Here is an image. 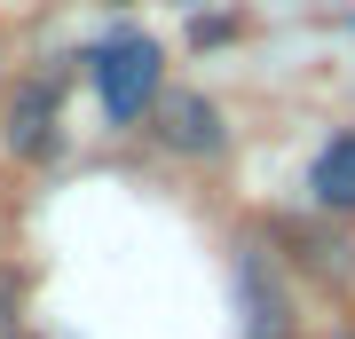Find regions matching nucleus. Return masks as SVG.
<instances>
[{"label":"nucleus","mask_w":355,"mask_h":339,"mask_svg":"<svg viewBox=\"0 0 355 339\" xmlns=\"http://www.w3.org/2000/svg\"><path fill=\"white\" fill-rule=\"evenodd\" d=\"M158 40L150 32H119V40H103V48L87 55V79H95V95H103V119L111 126H135V119H150V103L166 87V71H158Z\"/></svg>","instance_id":"f257e3e1"},{"label":"nucleus","mask_w":355,"mask_h":339,"mask_svg":"<svg viewBox=\"0 0 355 339\" xmlns=\"http://www.w3.org/2000/svg\"><path fill=\"white\" fill-rule=\"evenodd\" d=\"M64 63H40V71L16 79L8 111H0V142H8L16 158H48L55 150V111H64Z\"/></svg>","instance_id":"f03ea898"},{"label":"nucleus","mask_w":355,"mask_h":339,"mask_svg":"<svg viewBox=\"0 0 355 339\" xmlns=\"http://www.w3.org/2000/svg\"><path fill=\"white\" fill-rule=\"evenodd\" d=\"M150 134H158L174 158H221V150H229L221 103L198 95V87H158V103H150Z\"/></svg>","instance_id":"7ed1b4c3"},{"label":"nucleus","mask_w":355,"mask_h":339,"mask_svg":"<svg viewBox=\"0 0 355 339\" xmlns=\"http://www.w3.org/2000/svg\"><path fill=\"white\" fill-rule=\"evenodd\" d=\"M237 308H245V339H292V292L284 268L261 245H237Z\"/></svg>","instance_id":"20e7f679"},{"label":"nucleus","mask_w":355,"mask_h":339,"mask_svg":"<svg viewBox=\"0 0 355 339\" xmlns=\"http://www.w3.org/2000/svg\"><path fill=\"white\" fill-rule=\"evenodd\" d=\"M308 198L324 205V214H355V134H331L316 166H308Z\"/></svg>","instance_id":"39448f33"},{"label":"nucleus","mask_w":355,"mask_h":339,"mask_svg":"<svg viewBox=\"0 0 355 339\" xmlns=\"http://www.w3.org/2000/svg\"><path fill=\"white\" fill-rule=\"evenodd\" d=\"M16 308H24V284H16V277H8V268H0V339H8V331H16Z\"/></svg>","instance_id":"423d86ee"},{"label":"nucleus","mask_w":355,"mask_h":339,"mask_svg":"<svg viewBox=\"0 0 355 339\" xmlns=\"http://www.w3.org/2000/svg\"><path fill=\"white\" fill-rule=\"evenodd\" d=\"M8 339H40V331H8Z\"/></svg>","instance_id":"0eeeda50"}]
</instances>
